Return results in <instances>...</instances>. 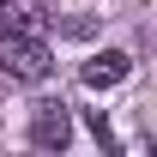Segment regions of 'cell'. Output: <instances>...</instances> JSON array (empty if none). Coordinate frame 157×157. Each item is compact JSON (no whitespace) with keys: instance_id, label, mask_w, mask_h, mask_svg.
Returning a JSON list of instances; mask_svg holds the SVG:
<instances>
[{"instance_id":"7a4b0ae2","label":"cell","mask_w":157,"mask_h":157,"mask_svg":"<svg viewBox=\"0 0 157 157\" xmlns=\"http://www.w3.org/2000/svg\"><path fill=\"white\" fill-rule=\"evenodd\" d=\"M30 145H36V151H67V145H73V109H67V103H36V109H30Z\"/></svg>"},{"instance_id":"5b68a950","label":"cell","mask_w":157,"mask_h":157,"mask_svg":"<svg viewBox=\"0 0 157 157\" xmlns=\"http://www.w3.org/2000/svg\"><path fill=\"white\" fill-rule=\"evenodd\" d=\"M85 121H91V139H97L103 151H115V127H109V115H103V109H91Z\"/></svg>"},{"instance_id":"3957f363","label":"cell","mask_w":157,"mask_h":157,"mask_svg":"<svg viewBox=\"0 0 157 157\" xmlns=\"http://www.w3.org/2000/svg\"><path fill=\"white\" fill-rule=\"evenodd\" d=\"M133 73V55H121V48H103V55H91L85 60V85H91V91H109V85H121V78Z\"/></svg>"},{"instance_id":"6da1fadb","label":"cell","mask_w":157,"mask_h":157,"mask_svg":"<svg viewBox=\"0 0 157 157\" xmlns=\"http://www.w3.org/2000/svg\"><path fill=\"white\" fill-rule=\"evenodd\" d=\"M0 73L18 78V85H42V78L55 73V48L36 36V30H0Z\"/></svg>"},{"instance_id":"277c9868","label":"cell","mask_w":157,"mask_h":157,"mask_svg":"<svg viewBox=\"0 0 157 157\" xmlns=\"http://www.w3.org/2000/svg\"><path fill=\"white\" fill-rule=\"evenodd\" d=\"M0 6H6V24H12V30H30V24L42 18L36 0H0Z\"/></svg>"}]
</instances>
